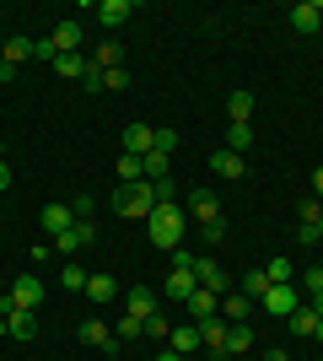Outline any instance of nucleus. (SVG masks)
<instances>
[{"label": "nucleus", "instance_id": "obj_54", "mask_svg": "<svg viewBox=\"0 0 323 361\" xmlns=\"http://www.w3.org/2000/svg\"><path fill=\"white\" fill-rule=\"evenodd\" d=\"M0 60H6V38H0Z\"/></svg>", "mask_w": 323, "mask_h": 361}, {"label": "nucleus", "instance_id": "obj_42", "mask_svg": "<svg viewBox=\"0 0 323 361\" xmlns=\"http://www.w3.org/2000/svg\"><path fill=\"white\" fill-rule=\"evenodd\" d=\"M70 216H76V221H92V195H76V205H70Z\"/></svg>", "mask_w": 323, "mask_h": 361}, {"label": "nucleus", "instance_id": "obj_50", "mask_svg": "<svg viewBox=\"0 0 323 361\" xmlns=\"http://www.w3.org/2000/svg\"><path fill=\"white\" fill-rule=\"evenodd\" d=\"M156 361H189V356H178V350L167 345V350H162V356H156Z\"/></svg>", "mask_w": 323, "mask_h": 361}, {"label": "nucleus", "instance_id": "obj_31", "mask_svg": "<svg viewBox=\"0 0 323 361\" xmlns=\"http://www.w3.org/2000/svg\"><path fill=\"white\" fill-rule=\"evenodd\" d=\"M264 275H270V286H291V259H270V264H264Z\"/></svg>", "mask_w": 323, "mask_h": 361}, {"label": "nucleus", "instance_id": "obj_17", "mask_svg": "<svg viewBox=\"0 0 323 361\" xmlns=\"http://www.w3.org/2000/svg\"><path fill=\"white\" fill-rule=\"evenodd\" d=\"M151 135H156V130H151V124H129V130H124V157H146V151H151Z\"/></svg>", "mask_w": 323, "mask_h": 361}, {"label": "nucleus", "instance_id": "obj_48", "mask_svg": "<svg viewBox=\"0 0 323 361\" xmlns=\"http://www.w3.org/2000/svg\"><path fill=\"white\" fill-rule=\"evenodd\" d=\"M264 361H291V356H286V350L275 345V350H264Z\"/></svg>", "mask_w": 323, "mask_h": 361}, {"label": "nucleus", "instance_id": "obj_14", "mask_svg": "<svg viewBox=\"0 0 323 361\" xmlns=\"http://www.w3.org/2000/svg\"><path fill=\"white\" fill-rule=\"evenodd\" d=\"M291 27L296 32H318L323 27V0H302V6H291Z\"/></svg>", "mask_w": 323, "mask_h": 361}, {"label": "nucleus", "instance_id": "obj_19", "mask_svg": "<svg viewBox=\"0 0 323 361\" xmlns=\"http://www.w3.org/2000/svg\"><path fill=\"white\" fill-rule=\"evenodd\" d=\"M70 226H76L70 205H60V200H54V205H44V232H54V238H60V232H70Z\"/></svg>", "mask_w": 323, "mask_h": 361}, {"label": "nucleus", "instance_id": "obj_21", "mask_svg": "<svg viewBox=\"0 0 323 361\" xmlns=\"http://www.w3.org/2000/svg\"><path fill=\"white\" fill-rule=\"evenodd\" d=\"M49 38H54V49H60V54H81V22H60Z\"/></svg>", "mask_w": 323, "mask_h": 361}, {"label": "nucleus", "instance_id": "obj_41", "mask_svg": "<svg viewBox=\"0 0 323 361\" xmlns=\"http://www.w3.org/2000/svg\"><path fill=\"white\" fill-rule=\"evenodd\" d=\"M302 286H308L312 297H318V291H323V264H312V270H302Z\"/></svg>", "mask_w": 323, "mask_h": 361}, {"label": "nucleus", "instance_id": "obj_6", "mask_svg": "<svg viewBox=\"0 0 323 361\" xmlns=\"http://www.w3.org/2000/svg\"><path fill=\"white\" fill-rule=\"evenodd\" d=\"M184 307H189V324H205V318H221V297H215V291H205V286H194V297H189Z\"/></svg>", "mask_w": 323, "mask_h": 361}, {"label": "nucleus", "instance_id": "obj_8", "mask_svg": "<svg viewBox=\"0 0 323 361\" xmlns=\"http://www.w3.org/2000/svg\"><path fill=\"white\" fill-rule=\"evenodd\" d=\"M184 211L194 216V221H205V226H210V221H221V200H215L210 189H194V195H189V205H184Z\"/></svg>", "mask_w": 323, "mask_h": 361}, {"label": "nucleus", "instance_id": "obj_20", "mask_svg": "<svg viewBox=\"0 0 323 361\" xmlns=\"http://www.w3.org/2000/svg\"><path fill=\"white\" fill-rule=\"evenodd\" d=\"M6 334H11V340H32V334H38V318H32L27 307H16V313H6Z\"/></svg>", "mask_w": 323, "mask_h": 361}, {"label": "nucleus", "instance_id": "obj_9", "mask_svg": "<svg viewBox=\"0 0 323 361\" xmlns=\"http://www.w3.org/2000/svg\"><path fill=\"white\" fill-rule=\"evenodd\" d=\"M92 11H97V22H103V27H124V22L135 16V0H97Z\"/></svg>", "mask_w": 323, "mask_h": 361}, {"label": "nucleus", "instance_id": "obj_4", "mask_svg": "<svg viewBox=\"0 0 323 361\" xmlns=\"http://www.w3.org/2000/svg\"><path fill=\"white\" fill-rule=\"evenodd\" d=\"M264 313H275V318H291L296 313V307H302V297H296V286H270V291H264Z\"/></svg>", "mask_w": 323, "mask_h": 361}, {"label": "nucleus", "instance_id": "obj_33", "mask_svg": "<svg viewBox=\"0 0 323 361\" xmlns=\"http://www.w3.org/2000/svg\"><path fill=\"white\" fill-rule=\"evenodd\" d=\"M264 291H270V275H264V270H248V275H243V297H253V302H259Z\"/></svg>", "mask_w": 323, "mask_h": 361}, {"label": "nucleus", "instance_id": "obj_38", "mask_svg": "<svg viewBox=\"0 0 323 361\" xmlns=\"http://www.w3.org/2000/svg\"><path fill=\"white\" fill-rule=\"evenodd\" d=\"M146 334H151V340H167V334H172V324L162 318V307H156V313L146 318Z\"/></svg>", "mask_w": 323, "mask_h": 361}, {"label": "nucleus", "instance_id": "obj_25", "mask_svg": "<svg viewBox=\"0 0 323 361\" xmlns=\"http://www.w3.org/2000/svg\"><path fill=\"white\" fill-rule=\"evenodd\" d=\"M227 114H232V124H248V119H253V92H232Z\"/></svg>", "mask_w": 323, "mask_h": 361}, {"label": "nucleus", "instance_id": "obj_12", "mask_svg": "<svg viewBox=\"0 0 323 361\" xmlns=\"http://www.w3.org/2000/svg\"><path fill=\"white\" fill-rule=\"evenodd\" d=\"M162 302H156V291L151 286H129L124 291V313H135V318H151Z\"/></svg>", "mask_w": 323, "mask_h": 361}, {"label": "nucleus", "instance_id": "obj_18", "mask_svg": "<svg viewBox=\"0 0 323 361\" xmlns=\"http://www.w3.org/2000/svg\"><path fill=\"white\" fill-rule=\"evenodd\" d=\"M248 313H253V297H243V291H227V297H221V318H227V324H248Z\"/></svg>", "mask_w": 323, "mask_h": 361}, {"label": "nucleus", "instance_id": "obj_45", "mask_svg": "<svg viewBox=\"0 0 323 361\" xmlns=\"http://www.w3.org/2000/svg\"><path fill=\"white\" fill-rule=\"evenodd\" d=\"M221 238H227V221H210V226H205V243H210V248H215Z\"/></svg>", "mask_w": 323, "mask_h": 361}, {"label": "nucleus", "instance_id": "obj_36", "mask_svg": "<svg viewBox=\"0 0 323 361\" xmlns=\"http://www.w3.org/2000/svg\"><path fill=\"white\" fill-rule=\"evenodd\" d=\"M135 334H146V318L124 313V318H119V334H113V340H135Z\"/></svg>", "mask_w": 323, "mask_h": 361}, {"label": "nucleus", "instance_id": "obj_15", "mask_svg": "<svg viewBox=\"0 0 323 361\" xmlns=\"http://www.w3.org/2000/svg\"><path fill=\"white\" fill-rule=\"evenodd\" d=\"M210 173H215V178H243V173H248V157H237V151L221 146V151L210 157Z\"/></svg>", "mask_w": 323, "mask_h": 361}, {"label": "nucleus", "instance_id": "obj_7", "mask_svg": "<svg viewBox=\"0 0 323 361\" xmlns=\"http://www.w3.org/2000/svg\"><path fill=\"white\" fill-rule=\"evenodd\" d=\"M11 302H16V307H27V313H38V302H44V281H38V275H16Z\"/></svg>", "mask_w": 323, "mask_h": 361}, {"label": "nucleus", "instance_id": "obj_43", "mask_svg": "<svg viewBox=\"0 0 323 361\" xmlns=\"http://www.w3.org/2000/svg\"><path fill=\"white\" fill-rule=\"evenodd\" d=\"M194 259H200V254H189V248H172V270H194Z\"/></svg>", "mask_w": 323, "mask_h": 361}, {"label": "nucleus", "instance_id": "obj_27", "mask_svg": "<svg viewBox=\"0 0 323 361\" xmlns=\"http://www.w3.org/2000/svg\"><path fill=\"white\" fill-rule=\"evenodd\" d=\"M248 146H253V130H248V124H227V151L248 157Z\"/></svg>", "mask_w": 323, "mask_h": 361}, {"label": "nucleus", "instance_id": "obj_28", "mask_svg": "<svg viewBox=\"0 0 323 361\" xmlns=\"http://www.w3.org/2000/svg\"><path fill=\"white\" fill-rule=\"evenodd\" d=\"M87 65H92V60H81V54H60V60H54V71H60L65 81H81V75H87Z\"/></svg>", "mask_w": 323, "mask_h": 361}, {"label": "nucleus", "instance_id": "obj_32", "mask_svg": "<svg viewBox=\"0 0 323 361\" xmlns=\"http://www.w3.org/2000/svg\"><path fill=\"white\" fill-rule=\"evenodd\" d=\"M119 60H124V54H119V44H113V38H108V44L92 54V65H97V71H119Z\"/></svg>", "mask_w": 323, "mask_h": 361}, {"label": "nucleus", "instance_id": "obj_44", "mask_svg": "<svg viewBox=\"0 0 323 361\" xmlns=\"http://www.w3.org/2000/svg\"><path fill=\"white\" fill-rule=\"evenodd\" d=\"M81 87H87V92H103V71H97V65H87V75H81Z\"/></svg>", "mask_w": 323, "mask_h": 361}, {"label": "nucleus", "instance_id": "obj_55", "mask_svg": "<svg viewBox=\"0 0 323 361\" xmlns=\"http://www.w3.org/2000/svg\"><path fill=\"white\" fill-rule=\"evenodd\" d=\"M108 361H119V356H108Z\"/></svg>", "mask_w": 323, "mask_h": 361}, {"label": "nucleus", "instance_id": "obj_51", "mask_svg": "<svg viewBox=\"0 0 323 361\" xmlns=\"http://www.w3.org/2000/svg\"><path fill=\"white\" fill-rule=\"evenodd\" d=\"M312 313H318V318H323V291H318V297H312Z\"/></svg>", "mask_w": 323, "mask_h": 361}, {"label": "nucleus", "instance_id": "obj_23", "mask_svg": "<svg viewBox=\"0 0 323 361\" xmlns=\"http://www.w3.org/2000/svg\"><path fill=\"white\" fill-rule=\"evenodd\" d=\"M286 324H291V334H302V340H312V329H318V313H312V302H302V307H296V313L286 318Z\"/></svg>", "mask_w": 323, "mask_h": 361}, {"label": "nucleus", "instance_id": "obj_16", "mask_svg": "<svg viewBox=\"0 0 323 361\" xmlns=\"http://www.w3.org/2000/svg\"><path fill=\"white\" fill-rule=\"evenodd\" d=\"M167 345L178 350V356H194V350L205 345V340H200V324H172V334H167Z\"/></svg>", "mask_w": 323, "mask_h": 361}, {"label": "nucleus", "instance_id": "obj_30", "mask_svg": "<svg viewBox=\"0 0 323 361\" xmlns=\"http://www.w3.org/2000/svg\"><path fill=\"white\" fill-rule=\"evenodd\" d=\"M119 183L129 189V183H146V173H140V157H124L119 151Z\"/></svg>", "mask_w": 323, "mask_h": 361}, {"label": "nucleus", "instance_id": "obj_13", "mask_svg": "<svg viewBox=\"0 0 323 361\" xmlns=\"http://www.w3.org/2000/svg\"><path fill=\"white\" fill-rule=\"evenodd\" d=\"M194 286H200L194 270H172L167 281H162V297H167V302H189V297H194Z\"/></svg>", "mask_w": 323, "mask_h": 361}, {"label": "nucleus", "instance_id": "obj_53", "mask_svg": "<svg viewBox=\"0 0 323 361\" xmlns=\"http://www.w3.org/2000/svg\"><path fill=\"white\" fill-rule=\"evenodd\" d=\"M318 243H323V216H318Z\"/></svg>", "mask_w": 323, "mask_h": 361}, {"label": "nucleus", "instance_id": "obj_3", "mask_svg": "<svg viewBox=\"0 0 323 361\" xmlns=\"http://www.w3.org/2000/svg\"><path fill=\"white\" fill-rule=\"evenodd\" d=\"M194 281H200L205 291H215V297H227V291H232V275L221 270V264H215L210 254H200V259H194Z\"/></svg>", "mask_w": 323, "mask_h": 361}, {"label": "nucleus", "instance_id": "obj_37", "mask_svg": "<svg viewBox=\"0 0 323 361\" xmlns=\"http://www.w3.org/2000/svg\"><path fill=\"white\" fill-rule=\"evenodd\" d=\"M172 146H178V130H172V124H162V130L151 135V151H167V157H172Z\"/></svg>", "mask_w": 323, "mask_h": 361}, {"label": "nucleus", "instance_id": "obj_22", "mask_svg": "<svg viewBox=\"0 0 323 361\" xmlns=\"http://www.w3.org/2000/svg\"><path fill=\"white\" fill-rule=\"evenodd\" d=\"M140 173H146V183L172 178V173H167V151H146V157H140Z\"/></svg>", "mask_w": 323, "mask_h": 361}, {"label": "nucleus", "instance_id": "obj_52", "mask_svg": "<svg viewBox=\"0 0 323 361\" xmlns=\"http://www.w3.org/2000/svg\"><path fill=\"white\" fill-rule=\"evenodd\" d=\"M312 340H323V318H318V329H312Z\"/></svg>", "mask_w": 323, "mask_h": 361}, {"label": "nucleus", "instance_id": "obj_40", "mask_svg": "<svg viewBox=\"0 0 323 361\" xmlns=\"http://www.w3.org/2000/svg\"><path fill=\"white\" fill-rule=\"evenodd\" d=\"M124 87H129V71H124V65L119 71H103V92H124Z\"/></svg>", "mask_w": 323, "mask_h": 361}, {"label": "nucleus", "instance_id": "obj_46", "mask_svg": "<svg viewBox=\"0 0 323 361\" xmlns=\"http://www.w3.org/2000/svg\"><path fill=\"white\" fill-rule=\"evenodd\" d=\"M6 81H16V65L11 60H0V87H6Z\"/></svg>", "mask_w": 323, "mask_h": 361}, {"label": "nucleus", "instance_id": "obj_10", "mask_svg": "<svg viewBox=\"0 0 323 361\" xmlns=\"http://www.w3.org/2000/svg\"><path fill=\"white\" fill-rule=\"evenodd\" d=\"M92 238H97V226H92V221H76L70 232H60V238H54V254H76V248H87Z\"/></svg>", "mask_w": 323, "mask_h": 361}, {"label": "nucleus", "instance_id": "obj_11", "mask_svg": "<svg viewBox=\"0 0 323 361\" xmlns=\"http://www.w3.org/2000/svg\"><path fill=\"white\" fill-rule=\"evenodd\" d=\"M227 329H232L227 318H205V324H200V340H205V350H210L215 361L227 356Z\"/></svg>", "mask_w": 323, "mask_h": 361}, {"label": "nucleus", "instance_id": "obj_29", "mask_svg": "<svg viewBox=\"0 0 323 361\" xmlns=\"http://www.w3.org/2000/svg\"><path fill=\"white\" fill-rule=\"evenodd\" d=\"M87 281H92V275L81 270L76 259H70V264H65V270H60V286H65V291H87Z\"/></svg>", "mask_w": 323, "mask_h": 361}, {"label": "nucleus", "instance_id": "obj_34", "mask_svg": "<svg viewBox=\"0 0 323 361\" xmlns=\"http://www.w3.org/2000/svg\"><path fill=\"white\" fill-rule=\"evenodd\" d=\"M318 216H323V200L318 195H308L302 205H296V221H302V226H318Z\"/></svg>", "mask_w": 323, "mask_h": 361}, {"label": "nucleus", "instance_id": "obj_39", "mask_svg": "<svg viewBox=\"0 0 323 361\" xmlns=\"http://www.w3.org/2000/svg\"><path fill=\"white\" fill-rule=\"evenodd\" d=\"M32 60H60V49H54V38H32Z\"/></svg>", "mask_w": 323, "mask_h": 361}, {"label": "nucleus", "instance_id": "obj_5", "mask_svg": "<svg viewBox=\"0 0 323 361\" xmlns=\"http://www.w3.org/2000/svg\"><path fill=\"white\" fill-rule=\"evenodd\" d=\"M76 334H81V345H97V350H108V356H119V340H113V329H108L103 318H87Z\"/></svg>", "mask_w": 323, "mask_h": 361}, {"label": "nucleus", "instance_id": "obj_1", "mask_svg": "<svg viewBox=\"0 0 323 361\" xmlns=\"http://www.w3.org/2000/svg\"><path fill=\"white\" fill-rule=\"evenodd\" d=\"M184 221H189V211L184 205H156L151 216H146V232H151V243L156 248H184Z\"/></svg>", "mask_w": 323, "mask_h": 361}, {"label": "nucleus", "instance_id": "obj_35", "mask_svg": "<svg viewBox=\"0 0 323 361\" xmlns=\"http://www.w3.org/2000/svg\"><path fill=\"white\" fill-rule=\"evenodd\" d=\"M6 60H11V65L32 60V38H6Z\"/></svg>", "mask_w": 323, "mask_h": 361}, {"label": "nucleus", "instance_id": "obj_26", "mask_svg": "<svg viewBox=\"0 0 323 361\" xmlns=\"http://www.w3.org/2000/svg\"><path fill=\"white\" fill-rule=\"evenodd\" d=\"M87 297L92 302H113L119 297V281H113V275H92V281H87Z\"/></svg>", "mask_w": 323, "mask_h": 361}, {"label": "nucleus", "instance_id": "obj_47", "mask_svg": "<svg viewBox=\"0 0 323 361\" xmlns=\"http://www.w3.org/2000/svg\"><path fill=\"white\" fill-rule=\"evenodd\" d=\"M0 189H11V167H6V157H0Z\"/></svg>", "mask_w": 323, "mask_h": 361}, {"label": "nucleus", "instance_id": "obj_49", "mask_svg": "<svg viewBox=\"0 0 323 361\" xmlns=\"http://www.w3.org/2000/svg\"><path fill=\"white\" fill-rule=\"evenodd\" d=\"M312 195L323 200V167H318V173H312Z\"/></svg>", "mask_w": 323, "mask_h": 361}, {"label": "nucleus", "instance_id": "obj_2", "mask_svg": "<svg viewBox=\"0 0 323 361\" xmlns=\"http://www.w3.org/2000/svg\"><path fill=\"white\" fill-rule=\"evenodd\" d=\"M113 205H119V216H129V221H146V216L156 211V183H129V189L113 195Z\"/></svg>", "mask_w": 323, "mask_h": 361}, {"label": "nucleus", "instance_id": "obj_24", "mask_svg": "<svg viewBox=\"0 0 323 361\" xmlns=\"http://www.w3.org/2000/svg\"><path fill=\"white\" fill-rule=\"evenodd\" d=\"M248 350H253V329H248V324H232L227 329V356H248Z\"/></svg>", "mask_w": 323, "mask_h": 361}]
</instances>
